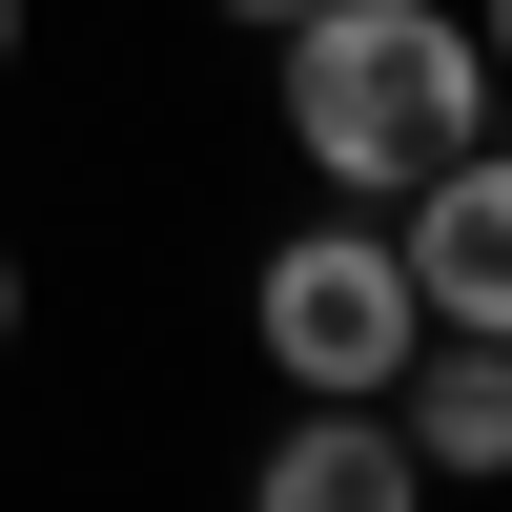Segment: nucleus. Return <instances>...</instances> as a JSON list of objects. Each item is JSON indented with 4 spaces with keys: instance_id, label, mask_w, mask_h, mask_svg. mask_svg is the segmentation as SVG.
<instances>
[{
    "instance_id": "nucleus-5",
    "label": "nucleus",
    "mask_w": 512,
    "mask_h": 512,
    "mask_svg": "<svg viewBox=\"0 0 512 512\" xmlns=\"http://www.w3.org/2000/svg\"><path fill=\"white\" fill-rule=\"evenodd\" d=\"M390 431H410V472H431V492H512V349H492V328H410Z\"/></svg>"
},
{
    "instance_id": "nucleus-6",
    "label": "nucleus",
    "mask_w": 512,
    "mask_h": 512,
    "mask_svg": "<svg viewBox=\"0 0 512 512\" xmlns=\"http://www.w3.org/2000/svg\"><path fill=\"white\" fill-rule=\"evenodd\" d=\"M21 328H41V267H21V226H0V369H21Z\"/></svg>"
},
{
    "instance_id": "nucleus-3",
    "label": "nucleus",
    "mask_w": 512,
    "mask_h": 512,
    "mask_svg": "<svg viewBox=\"0 0 512 512\" xmlns=\"http://www.w3.org/2000/svg\"><path fill=\"white\" fill-rule=\"evenodd\" d=\"M390 267H410L431 328H492V349H512V103L431 164V185H390Z\"/></svg>"
},
{
    "instance_id": "nucleus-4",
    "label": "nucleus",
    "mask_w": 512,
    "mask_h": 512,
    "mask_svg": "<svg viewBox=\"0 0 512 512\" xmlns=\"http://www.w3.org/2000/svg\"><path fill=\"white\" fill-rule=\"evenodd\" d=\"M246 512H451L431 472H410L390 390H287L267 451H246Z\"/></svg>"
},
{
    "instance_id": "nucleus-7",
    "label": "nucleus",
    "mask_w": 512,
    "mask_h": 512,
    "mask_svg": "<svg viewBox=\"0 0 512 512\" xmlns=\"http://www.w3.org/2000/svg\"><path fill=\"white\" fill-rule=\"evenodd\" d=\"M205 21H226V41H287V21H308V0H205Z\"/></svg>"
},
{
    "instance_id": "nucleus-9",
    "label": "nucleus",
    "mask_w": 512,
    "mask_h": 512,
    "mask_svg": "<svg viewBox=\"0 0 512 512\" xmlns=\"http://www.w3.org/2000/svg\"><path fill=\"white\" fill-rule=\"evenodd\" d=\"M21 62H41V0H0V82H21Z\"/></svg>"
},
{
    "instance_id": "nucleus-8",
    "label": "nucleus",
    "mask_w": 512,
    "mask_h": 512,
    "mask_svg": "<svg viewBox=\"0 0 512 512\" xmlns=\"http://www.w3.org/2000/svg\"><path fill=\"white\" fill-rule=\"evenodd\" d=\"M472 62H492V103H512V0H472Z\"/></svg>"
},
{
    "instance_id": "nucleus-1",
    "label": "nucleus",
    "mask_w": 512,
    "mask_h": 512,
    "mask_svg": "<svg viewBox=\"0 0 512 512\" xmlns=\"http://www.w3.org/2000/svg\"><path fill=\"white\" fill-rule=\"evenodd\" d=\"M267 123H287V164H308V205L431 185V164L492 123L472 0H308V21L267 41Z\"/></svg>"
},
{
    "instance_id": "nucleus-2",
    "label": "nucleus",
    "mask_w": 512,
    "mask_h": 512,
    "mask_svg": "<svg viewBox=\"0 0 512 512\" xmlns=\"http://www.w3.org/2000/svg\"><path fill=\"white\" fill-rule=\"evenodd\" d=\"M410 267H390V205H308V226L246 246V369L267 390H390L410 369Z\"/></svg>"
}]
</instances>
